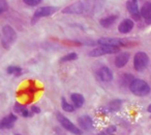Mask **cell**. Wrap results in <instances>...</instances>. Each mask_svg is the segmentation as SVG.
Instances as JSON below:
<instances>
[{
	"mask_svg": "<svg viewBox=\"0 0 151 135\" xmlns=\"http://www.w3.org/2000/svg\"><path fill=\"white\" fill-rule=\"evenodd\" d=\"M78 58V55L76 53H70L67 54L66 56L62 57L61 58V62H68V61H74Z\"/></svg>",
	"mask_w": 151,
	"mask_h": 135,
	"instance_id": "603a6c76",
	"label": "cell"
},
{
	"mask_svg": "<svg viewBox=\"0 0 151 135\" xmlns=\"http://www.w3.org/2000/svg\"><path fill=\"white\" fill-rule=\"evenodd\" d=\"M134 76L131 75V74H124L122 76V83H123L124 86H128L131 83V81H134Z\"/></svg>",
	"mask_w": 151,
	"mask_h": 135,
	"instance_id": "7402d4cb",
	"label": "cell"
},
{
	"mask_svg": "<svg viewBox=\"0 0 151 135\" xmlns=\"http://www.w3.org/2000/svg\"><path fill=\"white\" fill-rule=\"evenodd\" d=\"M129 90L137 96H146L150 93V87L143 79H135L129 85Z\"/></svg>",
	"mask_w": 151,
	"mask_h": 135,
	"instance_id": "6da1fadb",
	"label": "cell"
},
{
	"mask_svg": "<svg viewBox=\"0 0 151 135\" xmlns=\"http://www.w3.org/2000/svg\"><path fill=\"white\" fill-rule=\"evenodd\" d=\"M118 47H111V45H100V47H96V49L92 50L89 53L90 57H100L104 55H110V54H116L119 52Z\"/></svg>",
	"mask_w": 151,
	"mask_h": 135,
	"instance_id": "5b68a950",
	"label": "cell"
},
{
	"mask_svg": "<svg viewBox=\"0 0 151 135\" xmlns=\"http://www.w3.org/2000/svg\"><path fill=\"white\" fill-rule=\"evenodd\" d=\"M31 111L34 113H40V108H38L37 106H32L31 107Z\"/></svg>",
	"mask_w": 151,
	"mask_h": 135,
	"instance_id": "f1b7e54d",
	"label": "cell"
},
{
	"mask_svg": "<svg viewBox=\"0 0 151 135\" xmlns=\"http://www.w3.org/2000/svg\"><path fill=\"white\" fill-rule=\"evenodd\" d=\"M25 105L24 104H21V103H16L15 106H14V111H15L16 113H22V111L25 109Z\"/></svg>",
	"mask_w": 151,
	"mask_h": 135,
	"instance_id": "cb8c5ba5",
	"label": "cell"
},
{
	"mask_svg": "<svg viewBox=\"0 0 151 135\" xmlns=\"http://www.w3.org/2000/svg\"><path fill=\"white\" fill-rule=\"evenodd\" d=\"M97 43L100 45H111V47H122L125 44L124 40L119 38H110V37H102L97 40Z\"/></svg>",
	"mask_w": 151,
	"mask_h": 135,
	"instance_id": "30bf717a",
	"label": "cell"
},
{
	"mask_svg": "<svg viewBox=\"0 0 151 135\" xmlns=\"http://www.w3.org/2000/svg\"><path fill=\"white\" fill-rule=\"evenodd\" d=\"M8 9V2L6 0H0V14L4 12Z\"/></svg>",
	"mask_w": 151,
	"mask_h": 135,
	"instance_id": "d4e9b609",
	"label": "cell"
},
{
	"mask_svg": "<svg viewBox=\"0 0 151 135\" xmlns=\"http://www.w3.org/2000/svg\"><path fill=\"white\" fill-rule=\"evenodd\" d=\"M61 106H62V109L64 111H67V113H72V111H74V106L68 103V102L65 100V98H62Z\"/></svg>",
	"mask_w": 151,
	"mask_h": 135,
	"instance_id": "ffe728a7",
	"label": "cell"
},
{
	"mask_svg": "<svg viewBox=\"0 0 151 135\" xmlns=\"http://www.w3.org/2000/svg\"><path fill=\"white\" fill-rule=\"evenodd\" d=\"M70 98H72V104H74V106L77 108L81 107L85 102V99H84V97H83V95H81V94H79V93L72 94Z\"/></svg>",
	"mask_w": 151,
	"mask_h": 135,
	"instance_id": "e0dca14e",
	"label": "cell"
},
{
	"mask_svg": "<svg viewBox=\"0 0 151 135\" xmlns=\"http://www.w3.org/2000/svg\"><path fill=\"white\" fill-rule=\"evenodd\" d=\"M16 121H17V117L15 115H8V117H5L1 120L0 122V129H10L12 126L15 125Z\"/></svg>",
	"mask_w": 151,
	"mask_h": 135,
	"instance_id": "7c38bea8",
	"label": "cell"
},
{
	"mask_svg": "<svg viewBox=\"0 0 151 135\" xmlns=\"http://www.w3.org/2000/svg\"><path fill=\"white\" fill-rule=\"evenodd\" d=\"M8 73L10 74H15V75H21L22 73V68L18 66H10L8 68Z\"/></svg>",
	"mask_w": 151,
	"mask_h": 135,
	"instance_id": "44dd1931",
	"label": "cell"
},
{
	"mask_svg": "<svg viewBox=\"0 0 151 135\" xmlns=\"http://www.w3.org/2000/svg\"><path fill=\"white\" fill-rule=\"evenodd\" d=\"M16 38H17V34H16V31L14 30V28L10 25L4 26L2 29V40H1L3 47L5 49H8L15 42Z\"/></svg>",
	"mask_w": 151,
	"mask_h": 135,
	"instance_id": "3957f363",
	"label": "cell"
},
{
	"mask_svg": "<svg viewBox=\"0 0 151 135\" xmlns=\"http://www.w3.org/2000/svg\"><path fill=\"white\" fill-rule=\"evenodd\" d=\"M97 77L100 81L109 83L113 79V72L107 66H102L97 70Z\"/></svg>",
	"mask_w": 151,
	"mask_h": 135,
	"instance_id": "9c48e42d",
	"label": "cell"
},
{
	"mask_svg": "<svg viewBox=\"0 0 151 135\" xmlns=\"http://www.w3.org/2000/svg\"><path fill=\"white\" fill-rule=\"evenodd\" d=\"M87 10V4L84 1H78L72 4L68 5L62 10L63 14H74V15H81Z\"/></svg>",
	"mask_w": 151,
	"mask_h": 135,
	"instance_id": "52a82bcc",
	"label": "cell"
},
{
	"mask_svg": "<svg viewBox=\"0 0 151 135\" xmlns=\"http://www.w3.org/2000/svg\"><path fill=\"white\" fill-rule=\"evenodd\" d=\"M21 115H22V117H25V118H27V117H30V115H31V113H30V111H28L27 108H25L24 111H22V113H21Z\"/></svg>",
	"mask_w": 151,
	"mask_h": 135,
	"instance_id": "83f0119b",
	"label": "cell"
},
{
	"mask_svg": "<svg viewBox=\"0 0 151 135\" xmlns=\"http://www.w3.org/2000/svg\"><path fill=\"white\" fill-rule=\"evenodd\" d=\"M133 28H134V22H133L131 19H125V20L122 21V22L120 23V25H119V27H118V30L120 33L125 34V33L131 32Z\"/></svg>",
	"mask_w": 151,
	"mask_h": 135,
	"instance_id": "5bb4252c",
	"label": "cell"
},
{
	"mask_svg": "<svg viewBox=\"0 0 151 135\" xmlns=\"http://www.w3.org/2000/svg\"><path fill=\"white\" fill-rule=\"evenodd\" d=\"M79 125L83 130H90L93 128V122L89 115H82L79 118Z\"/></svg>",
	"mask_w": 151,
	"mask_h": 135,
	"instance_id": "4fadbf2b",
	"label": "cell"
},
{
	"mask_svg": "<svg viewBox=\"0 0 151 135\" xmlns=\"http://www.w3.org/2000/svg\"><path fill=\"white\" fill-rule=\"evenodd\" d=\"M57 119L59 121V123L61 124V126L64 128L65 130L70 131V133H74L76 135H82V130L80 128H78L77 126H74V124L70 122L67 118H65L64 115L61 113H57Z\"/></svg>",
	"mask_w": 151,
	"mask_h": 135,
	"instance_id": "8992f818",
	"label": "cell"
},
{
	"mask_svg": "<svg viewBox=\"0 0 151 135\" xmlns=\"http://www.w3.org/2000/svg\"><path fill=\"white\" fill-rule=\"evenodd\" d=\"M17 135H21V134H17Z\"/></svg>",
	"mask_w": 151,
	"mask_h": 135,
	"instance_id": "1f68e13d",
	"label": "cell"
},
{
	"mask_svg": "<svg viewBox=\"0 0 151 135\" xmlns=\"http://www.w3.org/2000/svg\"><path fill=\"white\" fill-rule=\"evenodd\" d=\"M97 135H109V134H107V133H99V134Z\"/></svg>",
	"mask_w": 151,
	"mask_h": 135,
	"instance_id": "4dcf8cb0",
	"label": "cell"
},
{
	"mask_svg": "<svg viewBox=\"0 0 151 135\" xmlns=\"http://www.w3.org/2000/svg\"><path fill=\"white\" fill-rule=\"evenodd\" d=\"M149 63V58L146 53L139 52L135 55L134 58V67L137 71H143L146 69Z\"/></svg>",
	"mask_w": 151,
	"mask_h": 135,
	"instance_id": "277c9868",
	"label": "cell"
},
{
	"mask_svg": "<svg viewBox=\"0 0 151 135\" xmlns=\"http://www.w3.org/2000/svg\"><path fill=\"white\" fill-rule=\"evenodd\" d=\"M116 19H117L116 16H109V17H106V18H104V19H102L99 23H100V25H102V27L109 28L114 24Z\"/></svg>",
	"mask_w": 151,
	"mask_h": 135,
	"instance_id": "ac0fdd59",
	"label": "cell"
},
{
	"mask_svg": "<svg viewBox=\"0 0 151 135\" xmlns=\"http://www.w3.org/2000/svg\"><path fill=\"white\" fill-rule=\"evenodd\" d=\"M141 16L147 24H151V3L146 2L141 9Z\"/></svg>",
	"mask_w": 151,
	"mask_h": 135,
	"instance_id": "9a60e30c",
	"label": "cell"
},
{
	"mask_svg": "<svg viewBox=\"0 0 151 135\" xmlns=\"http://www.w3.org/2000/svg\"><path fill=\"white\" fill-rule=\"evenodd\" d=\"M122 101L121 100H113L109 103V105L107 106V113L108 111H116L119 108L121 107Z\"/></svg>",
	"mask_w": 151,
	"mask_h": 135,
	"instance_id": "d6986e66",
	"label": "cell"
},
{
	"mask_svg": "<svg viewBox=\"0 0 151 135\" xmlns=\"http://www.w3.org/2000/svg\"><path fill=\"white\" fill-rule=\"evenodd\" d=\"M128 60H129L128 53H120V54L115 58V65H116V67H118V68H121V67L126 65Z\"/></svg>",
	"mask_w": 151,
	"mask_h": 135,
	"instance_id": "2e32d148",
	"label": "cell"
},
{
	"mask_svg": "<svg viewBox=\"0 0 151 135\" xmlns=\"http://www.w3.org/2000/svg\"><path fill=\"white\" fill-rule=\"evenodd\" d=\"M126 7L135 20H139L141 12H139V7H138V1L137 0H128L126 3Z\"/></svg>",
	"mask_w": 151,
	"mask_h": 135,
	"instance_id": "8fae6325",
	"label": "cell"
},
{
	"mask_svg": "<svg viewBox=\"0 0 151 135\" xmlns=\"http://www.w3.org/2000/svg\"><path fill=\"white\" fill-rule=\"evenodd\" d=\"M56 12V8L55 7H52V6H44V7H40L34 12V15H33V18H32V22H36L38 19L40 18H45V17H48V16H51L53 15L54 12Z\"/></svg>",
	"mask_w": 151,
	"mask_h": 135,
	"instance_id": "ba28073f",
	"label": "cell"
},
{
	"mask_svg": "<svg viewBox=\"0 0 151 135\" xmlns=\"http://www.w3.org/2000/svg\"><path fill=\"white\" fill-rule=\"evenodd\" d=\"M23 1L29 6H35V5L40 4L42 0H23Z\"/></svg>",
	"mask_w": 151,
	"mask_h": 135,
	"instance_id": "484cf974",
	"label": "cell"
},
{
	"mask_svg": "<svg viewBox=\"0 0 151 135\" xmlns=\"http://www.w3.org/2000/svg\"><path fill=\"white\" fill-rule=\"evenodd\" d=\"M148 111H149V113H151V104L149 105V107H148Z\"/></svg>",
	"mask_w": 151,
	"mask_h": 135,
	"instance_id": "f546056e",
	"label": "cell"
},
{
	"mask_svg": "<svg viewBox=\"0 0 151 135\" xmlns=\"http://www.w3.org/2000/svg\"><path fill=\"white\" fill-rule=\"evenodd\" d=\"M115 131H116V127H115V126H111V127L107 128L106 129L107 134H112V133H114Z\"/></svg>",
	"mask_w": 151,
	"mask_h": 135,
	"instance_id": "4316f807",
	"label": "cell"
},
{
	"mask_svg": "<svg viewBox=\"0 0 151 135\" xmlns=\"http://www.w3.org/2000/svg\"><path fill=\"white\" fill-rule=\"evenodd\" d=\"M38 91H40V88L35 85L34 81H29V83L24 89L18 92V96L19 97H26V103H30L34 98L35 94Z\"/></svg>",
	"mask_w": 151,
	"mask_h": 135,
	"instance_id": "7a4b0ae2",
	"label": "cell"
}]
</instances>
